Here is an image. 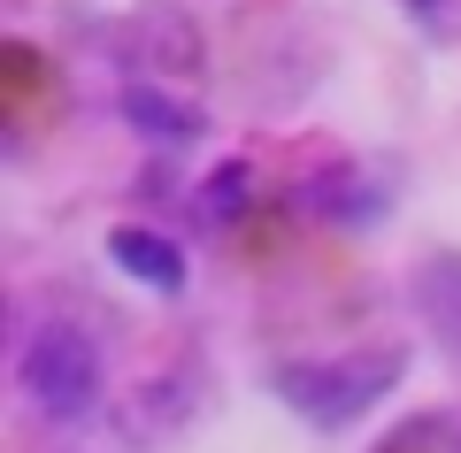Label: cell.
<instances>
[{
	"mask_svg": "<svg viewBox=\"0 0 461 453\" xmlns=\"http://www.w3.org/2000/svg\"><path fill=\"white\" fill-rule=\"evenodd\" d=\"M16 376H23V400L47 422H85L100 407V346L85 339V323H62V315L39 323Z\"/></svg>",
	"mask_w": 461,
	"mask_h": 453,
	"instance_id": "cell-1",
	"label": "cell"
},
{
	"mask_svg": "<svg viewBox=\"0 0 461 453\" xmlns=\"http://www.w3.org/2000/svg\"><path fill=\"white\" fill-rule=\"evenodd\" d=\"M400 376V354H377V361H308V369H277V392L315 422H354L384 385Z\"/></svg>",
	"mask_w": 461,
	"mask_h": 453,
	"instance_id": "cell-2",
	"label": "cell"
},
{
	"mask_svg": "<svg viewBox=\"0 0 461 453\" xmlns=\"http://www.w3.org/2000/svg\"><path fill=\"white\" fill-rule=\"evenodd\" d=\"M108 261H115L123 276H139L147 292H185V246L162 239V231H147V223L108 231Z\"/></svg>",
	"mask_w": 461,
	"mask_h": 453,
	"instance_id": "cell-3",
	"label": "cell"
},
{
	"mask_svg": "<svg viewBox=\"0 0 461 453\" xmlns=\"http://www.w3.org/2000/svg\"><path fill=\"white\" fill-rule=\"evenodd\" d=\"M408 292H415V315L430 323V339L446 354H461V254H430Z\"/></svg>",
	"mask_w": 461,
	"mask_h": 453,
	"instance_id": "cell-4",
	"label": "cell"
},
{
	"mask_svg": "<svg viewBox=\"0 0 461 453\" xmlns=\"http://www.w3.org/2000/svg\"><path fill=\"white\" fill-rule=\"evenodd\" d=\"M123 123L147 131L154 146H185L200 131V108H185V100H162L154 85H123Z\"/></svg>",
	"mask_w": 461,
	"mask_h": 453,
	"instance_id": "cell-5",
	"label": "cell"
},
{
	"mask_svg": "<svg viewBox=\"0 0 461 453\" xmlns=\"http://www.w3.org/2000/svg\"><path fill=\"white\" fill-rule=\"evenodd\" d=\"M300 208H315V215H346V223H362V215H377L384 200H377V185H362L354 169H330V177L300 185Z\"/></svg>",
	"mask_w": 461,
	"mask_h": 453,
	"instance_id": "cell-6",
	"label": "cell"
},
{
	"mask_svg": "<svg viewBox=\"0 0 461 453\" xmlns=\"http://www.w3.org/2000/svg\"><path fill=\"white\" fill-rule=\"evenodd\" d=\"M247 193H254V169L247 162H223L208 185H200V215H208V223H230V215L247 208Z\"/></svg>",
	"mask_w": 461,
	"mask_h": 453,
	"instance_id": "cell-7",
	"label": "cell"
},
{
	"mask_svg": "<svg viewBox=\"0 0 461 453\" xmlns=\"http://www.w3.org/2000/svg\"><path fill=\"white\" fill-rule=\"evenodd\" d=\"M400 8H408L415 23H438V32H446V23L461 16V0H400Z\"/></svg>",
	"mask_w": 461,
	"mask_h": 453,
	"instance_id": "cell-8",
	"label": "cell"
}]
</instances>
